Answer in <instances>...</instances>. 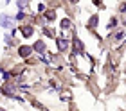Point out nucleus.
I'll return each instance as SVG.
<instances>
[{
  "mask_svg": "<svg viewBox=\"0 0 126 111\" xmlns=\"http://www.w3.org/2000/svg\"><path fill=\"white\" fill-rule=\"evenodd\" d=\"M31 32H32V31H31V29H29V27H27V29H24V34H25V36H29V34H31Z\"/></svg>",
  "mask_w": 126,
  "mask_h": 111,
  "instance_id": "2",
  "label": "nucleus"
},
{
  "mask_svg": "<svg viewBox=\"0 0 126 111\" xmlns=\"http://www.w3.org/2000/svg\"><path fill=\"white\" fill-rule=\"evenodd\" d=\"M29 52H31V49H29V47H22V49H20V56H29Z\"/></svg>",
  "mask_w": 126,
  "mask_h": 111,
  "instance_id": "1",
  "label": "nucleus"
}]
</instances>
